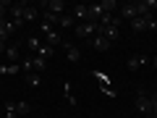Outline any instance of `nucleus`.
I'll return each instance as SVG.
<instances>
[{"label": "nucleus", "instance_id": "f3484780", "mask_svg": "<svg viewBox=\"0 0 157 118\" xmlns=\"http://www.w3.org/2000/svg\"><path fill=\"white\" fill-rule=\"evenodd\" d=\"M52 53H55V47H50L47 42H42V47L37 50V55H39V58H45V61H47V58H50Z\"/></svg>", "mask_w": 157, "mask_h": 118}, {"label": "nucleus", "instance_id": "a211bd4d", "mask_svg": "<svg viewBox=\"0 0 157 118\" xmlns=\"http://www.w3.org/2000/svg\"><path fill=\"white\" fill-rule=\"evenodd\" d=\"M42 18H45V24H50V26H58V21H60V16H58V13H50V11L42 13Z\"/></svg>", "mask_w": 157, "mask_h": 118}, {"label": "nucleus", "instance_id": "20e7f679", "mask_svg": "<svg viewBox=\"0 0 157 118\" xmlns=\"http://www.w3.org/2000/svg\"><path fill=\"white\" fill-rule=\"evenodd\" d=\"M97 34L107 37V39H110V45L121 39V29H118V26H97Z\"/></svg>", "mask_w": 157, "mask_h": 118}, {"label": "nucleus", "instance_id": "0eeeda50", "mask_svg": "<svg viewBox=\"0 0 157 118\" xmlns=\"http://www.w3.org/2000/svg\"><path fill=\"white\" fill-rule=\"evenodd\" d=\"M92 45H94V50L107 53V50H110V39H107V37H102V34H94V37H92Z\"/></svg>", "mask_w": 157, "mask_h": 118}, {"label": "nucleus", "instance_id": "4468645a", "mask_svg": "<svg viewBox=\"0 0 157 118\" xmlns=\"http://www.w3.org/2000/svg\"><path fill=\"white\" fill-rule=\"evenodd\" d=\"M13 32H16V26H13L11 21H0V39H6V42H8V37H11Z\"/></svg>", "mask_w": 157, "mask_h": 118}, {"label": "nucleus", "instance_id": "aec40b11", "mask_svg": "<svg viewBox=\"0 0 157 118\" xmlns=\"http://www.w3.org/2000/svg\"><path fill=\"white\" fill-rule=\"evenodd\" d=\"M26 45L32 47V50H39V47H42V37H39V34H32V37L26 39Z\"/></svg>", "mask_w": 157, "mask_h": 118}, {"label": "nucleus", "instance_id": "412c9836", "mask_svg": "<svg viewBox=\"0 0 157 118\" xmlns=\"http://www.w3.org/2000/svg\"><path fill=\"white\" fill-rule=\"evenodd\" d=\"M100 8H102V13H113V11L118 8V3H115V0H102Z\"/></svg>", "mask_w": 157, "mask_h": 118}, {"label": "nucleus", "instance_id": "dca6fc26", "mask_svg": "<svg viewBox=\"0 0 157 118\" xmlns=\"http://www.w3.org/2000/svg\"><path fill=\"white\" fill-rule=\"evenodd\" d=\"M58 26H63V29H68V26H76V18H73L71 13H63V16H60V21H58Z\"/></svg>", "mask_w": 157, "mask_h": 118}, {"label": "nucleus", "instance_id": "7ed1b4c3", "mask_svg": "<svg viewBox=\"0 0 157 118\" xmlns=\"http://www.w3.org/2000/svg\"><path fill=\"white\" fill-rule=\"evenodd\" d=\"M73 32H76L78 37H94V34H97V24H94V21L76 24V26H73Z\"/></svg>", "mask_w": 157, "mask_h": 118}, {"label": "nucleus", "instance_id": "393cba45", "mask_svg": "<svg viewBox=\"0 0 157 118\" xmlns=\"http://www.w3.org/2000/svg\"><path fill=\"white\" fill-rule=\"evenodd\" d=\"M34 18H37V8L26 6V11H24V21H34Z\"/></svg>", "mask_w": 157, "mask_h": 118}, {"label": "nucleus", "instance_id": "39448f33", "mask_svg": "<svg viewBox=\"0 0 157 118\" xmlns=\"http://www.w3.org/2000/svg\"><path fill=\"white\" fill-rule=\"evenodd\" d=\"M118 16H121V18H126V21H134V18L139 16V11H136V3H123Z\"/></svg>", "mask_w": 157, "mask_h": 118}, {"label": "nucleus", "instance_id": "b1692460", "mask_svg": "<svg viewBox=\"0 0 157 118\" xmlns=\"http://www.w3.org/2000/svg\"><path fill=\"white\" fill-rule=\"evenodd\" d=\"M63 95H66V100H68V102H71V105H73V108H76V105H78V102H76V97H73V95H71V84H68V81H66V84H63Z\"/></svg>", "mask_w": 157, "mask_h": 118}, {"label": "nucleus", "instance_id": "9b49d317", "mask_svg": "<svg viewBox=\"0 0 157 118\" xmlns=\"http://www.w3.org/2000/svg\"><path fill=\"white\" fill-rule=\"evenodd\" d=\"M18 55H21V47H18V42H16V45H8V50H6V61H8V63H18Z\"/></svg>", "mask_w": 157, "mask_h": 118}, {"label": "nucleus", "instance_id": "423d86ee", "mask_svg": "<svg viewBox=\"0 0 157 118\" xmlns=\"http://www.w3.org/2000/svg\"><path fill=\"white\" fill-rule=\"evenodd\" d=\"M42 8H45V11H50V13L63 16V8H66V3H63V0H45V3H42Z\"/></svg>", "mask_w": 157, "mask_h": 118}, {"label": "nucleus", "instance_id": "bb28decb", "mask_svg": "<svg viewBox=\"0 0 157 118\" xmlns=\"http://www.w3.org/2000/svg\"><path fill=\"white\" fill-rule=\"evenodd\" d=\"M144 6H147V8H149V11H152V13H155V8H157V0H144Z\"/></svg>", "mask_w": 157, "mask_h": 118}, {"label": "nucleus", "instance_id": "c85d7f7f", "mask_svg": "<svg viewBox=\"0 0 157 118\" xmlns=\"http://www.w3.org/2000/svg\"><path fill=\"white\" fill-rule=\"evenodd\" d=\"M8 50V42H6V39H0V53H6Z\"/></svg>", "mask_w": 157, "mask_h": 118}, {"label": "nucleus", "instance_id": "f03ea898", "mask_svg": "<svg viewBox=\"0 0 157 118\" xmlns=\"http://www.w3.org/2000/svg\"><path fill=\"white\" fill-rule=\"evenodd\" d=\"M136 110L141 113V116H147L149 118V113H152V105H149V95H144V92H136Z\"/></svg>", "mask_w": 157, "mask_h": 118}, {"label": "nucleus", "instance_id": "5701e85b", "mask_svg": "<svg viewBox=\"0 0 157 118\" xmlns=\"http://www.w3.org/2000/svg\"><path fill=\"white\" fill-rule=\"evenodd\" d=\"M32 68L45 71V68H47V61H45V58H39V55H34V58H32Z\"/></svg>", "mask_w": 157, "mask_h": 118}, {"label": "nucleus", "instance_id": "c756f323", "mask_svg": "<svg viewBox=\"0 0 157 118\" xmlns=\"http://www.w3.org/2000/svg\"><path fill=\"white\" fill-rule=\"evenodd\" d=\"M152 66H155V68H157V55H155V58H152Z\"/></svg>", "mask_w": 157, "mask_h": 118}, {"label": "nucleus", "instance_id": "6ab92c4d", "mask_svg": "<svg viewBox=\"0 0 157 118\" xmlns=\"http://www.w3.org/2000/svg\"><path fill=\"white\" fill-rule=\"evenodd\" d=\"M26 113H32V105L24 102V100H18L16 102V116H26Z\"/></svg>", "mask_w": 157, "mask_h": 118}, {"label": "nucleus", "instance_id": "2eb2a0df", "mask_svg": "<svg viewBox=\"0 0 157 118\" xmlns=\"http://www.w3.org/2000/svg\"><path fill=\"white\" fill-rule=\"evenodd\" d=\"M21 71V63H3L0 66V73L3 76H11V73H18Z\"/></svg>", "mask_w": 157, "mask_h": 118}, {"label": "nucleus", "instance_id": "cd10ccee", "mask_svg": "<svg viewBox=\"0 0 157 118\" xmlns=\"http://www.w3.org/2000/svg\"><path fill=\"white\" fill-rule=\"evenodd\" d=\"M39 29H42V34H47V32H52L55 26H50V24H45V21H42V26H39Z\"/></svg>", "mask_w": 157, "mask_h": 118}, {"label": "nucleus", "instance_id": "f257e3e1", "mask_svg": "<svg viewBox=\"0 0 157 118\" xmlns=\"http://www.w3.org/2000/svg\"><path fill=\"white\" fill-rule=\"evenodd\" d=\"M24 11H26V3H11V24L16 29L24 26Z\"/></svg>", "mask_w": 157, "mask_h": 118}, {"label": "nucleus", "instance_id": "4be33fe9", "mask_svg": "<svg viewBox=\"0 0 157 118\" xmlns=\"http://www.w3.org/2000/svg\"><path fill=\"white\" fill-rule=\"evenodd\" d=\"M26 84H29V87H39V84H42V76L29 71V73H26Z\"/></svg>", "mask_w": 157, "mask_h": 118}, {"label": "nucleus", "instance_id": "f8f14e48", "mask_svg": "<svg viewBox=\"0 0 157 118\" xmlns=\"http://www.w3.org/2000/svg\"><path fill=\"white\" fill-rule=\"evenodd\" d=\"M45 42H47V45H50V47H58V45L63 47V37H60V34L55 32V29H52V32H47V34H45Z\"/></svg>", "mask_w": 157, "mask_h": 118}, {"label": "nucleus", "instance_id": "a878e982", "mask_svg": "<svg viewBox=\"0 0 157 118\" xmlns=\"http://www.w3.org/2000/svg\"><path fill=\"white\" fill-rule=\"evenodd\" d=\"M6 11H11V3H8V0H0V21L6 16Z\"/></svg>", "mask_w": 157, "mask_h": 118}, {"label": "nucleus", "instance_id": "6e6552de", "mask_svg": "<svg viewBox=\"0 0 157 118\" xmlns=\"http://www.w3.org/2000/svg\"><path fill=\"white\" fill-rule=\"evenodd\" d=\"M71 16L76 18V24H84V21H89V6H76Z\"/></svg>", "mask_w": 157, "mask_h": 118}, {"label": "nucleus", "instance_id": "1a4fd4ad", "mask_svg": "<svg viewBox=\"0 0 157 118\" xmlns=\"http://www.w3.org/2000/svg\"><path fill=\"white\" fill-rule=\"evenodd\" d=\"M152 16H155V13H152ZM152 16H147V18L136 16L134 21H131V29H134V32H149V18Z\"/></svg>", "mask_w": 157, "mask_h": 118}, {"label": "nucleus", "instance_id": "9d476101", "mask_svg": "<svg viewBox=\"0 0 157 118\" xmlns=\"http://www.w3.org/2000/svg\"><path fill=\"white\" fill-rule=\"evenodd\" d=\"M63 50H66V55H68V61H71V63H78V61H81V53L76 50V45L63 42Z\"/></svg>", "mask_w": 157, "mask_h": 118}, {"label": "nucleus", "instance_id": "ddd939ff", "mask_svg": "<svg viewBox=\"0 0 157 118\" xmlns=\"http://www.w3.org/2000/svg\"><path fill=\"white\" fill-rule=\"evenodd\" d=\"M147 63H149V61H147L144 55H131L128 58V68H131V71H139V68L147 66Z\"/></svg>", "mask_w": 157, "mask_h": 118}]
</instances>
